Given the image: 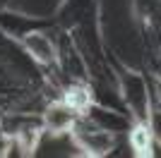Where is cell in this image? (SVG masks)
<instances>
[{
	"mask_svg": "<svg viewBox=\"0 0 161 158\" xmlns=\"http://www.w3.org/2000/svg\"><path fill=\"white\" fill-rule=\"evenodd\" d=\"M70 139L77 151L84 156H108L115 149V132H108L99 127L94 120L82 113L75 127L70 129Z\"/></svg>",
	"mask_w": 161,
	"mask_h": 158,
	"instance_id": "cell-1",
	"label": "cell"
},
{
	"mask_svg": "<svg viewBox=\"0 0 161 158\" xmlns=\"http://www.w3.org/2000/svg\"><path fill=\"white\" fill-rule=\"evenodd\" d=\"M17 43H19L22 53L29 60H34L39 67H53L58 62V43L43 29H29L27 34H22L17 39Z\"/></svg>",
	"mask_w": 161,
	"mask_h": 158,
	"instance_id": "cell-2",
	"label": "cell"
},
{
	"mask_svg": "<svg viewBox=\"0 0 161 158\" xmlns=\"http://www.w3.org/2000/svg\"><path fill=\"white\" fill-rule=\"evenodd\" d=\"M80 115L82 113L75 110L65 98H53L43 105L41 122H43L46 134H70V129L75 127V122H77Z\"/></svg>",
	"mask_w": 161,
	"mask_h": 158,
	"instance_id": "cell-3",
	"label": "cell"
},
{
	"mask_svg": "<svg viewBox=\"0 0 161 158\" xmlns=\"http://www.w3.org/2000/svg\"><path fill=\"white\" fill-rule=\"evenodd\" d=\"M130 146H132L135 153L140 156H149L154 153V134H152V125L149 122H137V125L130 127Z\"/></svg>",
	"mask_w": 161,
	"mask_h": 158,
	"instance_id": "cell-4",
	"label": "cell"
}]
</instances>
